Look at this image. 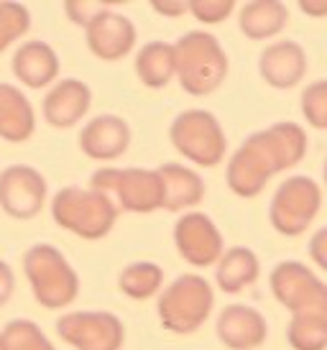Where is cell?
<instances>
[{
	"label": "cell",
	"instance_id": "6da1fadb",
	"mask_svg": "<svg viewBox=\"0 0 327 350\" xmlns=\"http://www.w3.org/2000/svg\"><path fill=\"white\" fill-rule=\"evenodd\" d=\"M307 154V133L297 123H274L241 144L225 172L228 187L238 197H259L271 176L297 166Z\"/></svg>",
	"mask_w": 327,
	"mask_h": 350
},
{
	"label": "cell",
	"instance_id": "7a4b0ae2",
	"mask_svg": "<svg viewBox=\"0 0 327 350\" xmlns=\"http://www.w3.org/2000/svg\"><path fill=\"white\" fill-rule=\"evenodd\" d=\"M174 64L182 90L194 98L215 92L228 77V54L205 31H189L174 44Z\"/></svg>",
	"mask_w": 327,
	"mask_h": 350
},
{
	"label": "cell",
	"instance_id": "3957f363",
	"mask_svg": "<svg viewBox=\"0 0 327 350\" xmlns=\"http://www.w3.org/2000/svg\"><path fill=\"white\" fill-rule=\"evenodd\" d=\"M23 271L31 284V292L41 307L62 310L69 307L79 294V276L69 266L64 253L54 245L36 243L23 256Z\"/></svg>",
	"mask_w": 327,
	"mask_h": 350
},
{
	"label": "cell",
	"instance_id": "277c9868",
	"mask_svg": "<svg viewBox=\"0 0 327 350\" xmlns=\"http://www.w3.org/2000/svg\"><path fill=\"white\" fill-rule=\"evenodd\" d=\"M51 217L69 233L85 241H100L113 230L118 210L105 195L90 187H64L51 200Z\"/></svg>",
	"mask_w": 327,
	"mask_h": 350
},
{
	"label": "cell",
	"instance_id": "5b68a950",
	"mask_svg": "<svg viewBox=\"0 0 327 350\" xmlns=\"http://www.w3.org/2000/svg\"><path fill=\"white\" fill-rule=\"evenodd\" d=\"M90 189L105 195L118 213H154L164 204L161 179L156 169H118L105 166L90 176Z\"/></svg>",
	"mask_w": 327,
	"mask_h": 350
},
{
	"label": "cell",
	"instance_id": "8992f818",
	"mask_svg": "<svg viewBox=\"0 0 327 350\" xmlns=\"http://www.w3.org/2000/svg\"><path fill=\"white\" fill-rule=\"evenodd\" d=\"M215 294L205 276L182 273L159 297V320L169 332L189 335L210 317Z\"/></svg>",
	"mask_w": 327,
	"mask_h": 350
},
{
	"label": "cell",
	"instance_id": "52a82bcc",
	"mask_svg": "<svg viewBox=\"0 0 327 350\" xmlns=\"http://www.w3.org/2000/svg\"><path fill=\"white\" fill-rule=\"evenodd\" d=\"M174 148L197 166H218L225 159V131L210 110H184L169 128Z\"/></svg>",
	"mask_w": 327,
	"mask_h": 350
},
{
	"label": "cell",
	"instance_id": "ba28073f",
	"mask_svg": "<svg viewBox=\"0 0 327 350\" xmlns=\"http://www.w3.org/2000/svg\"><path fill=\"white\" fill-rule=\"evenodd\" d=\"M322 204V189L309 176H289L287 182L276 187L271 197L269 220L274 230L287 238H297L307 230L317 217Z\"/></svg>",
	"mask_w": 327,
	"mask_h": 350
},
{
	"label": "cell",
	"instance_id": "9c48e42d",
	"mask_svg": "<svg viewBox=\"0 0 327 350\" xmlns=\"http://www.w3.org/2000/svg\"><path fill=\"white\" fill-rule=\"evenodd\" d=\"M271 292L281 307L294 314L327 317V286L299 261H281L269 276Z\"/></svg>",
	"mask_w": 327,
	"mask_h": 350
},
{
	"label": "cell",
	"instance_id": "30bf717a",
	"mask_svg": "<svg viewBox=\"0 0 327 350\" xmlns=\"http://www.w3.org/2000/svg\"><path fill=\"white\" fill-rule=\"evenodd\" d=\"M57 332L77 350H120L125 327L113 312H67L57 320Z\"/></svg>",
	"mask_w": 327,
	"mask_h": 350
},
{
	"label": "cell",
	"instance_id": "8fae6325",
	"mask_svg": "<svg viewBox=\"0 0 327 350\" xmlns=\"http://www.w3.org/2000/svg\"><path fill=\"white\" fill-rule=\"evenodd\" d=\"M174 245L189 266H215L225 253L222 235L205 213H184L174 225Z\"/></svg>",
	"mask_w": 327,
	"mask_h": 350
},
{
	"label": "cell",
	"instance_id": "7c38bea8",
	"mask_svg": "<svg viewBox=\"0 0 327 350\" xmlns=\"http://www.w3.org/2000/svg\"><path fill=\"white\" fill-rule=\"evenodd\" d=\"M47 204V179L34 166L16 164L0 174V207L18 220H31Z\"/></svg>",
	"mask_w": 327,
	"mask_h": 350
},
{
	"label": "cell",
	"instance_id": "4fadbf2b",
	"mask_svg": "<svg viewBox=\"0 0 327 350\" xmlns=\"http://www.w3.org/2000/svg\"><path fill=\"white\" fill-rule=\"evenodd\" d=\"M85 31L90 51L103 62H118L135 46V26L113 8L103 10Z\"/></svg>",
	"mask_w": 327,
	"mask_h": 350
},
{
	"label": "cell",
	"instance_id": "5bb4252c",
	"mask_svg": "<svg viewBox=\"0 0 327 350\" xmlns=\"http://www.w3.org/2000/svg\"><path fill=\"white\" fill-rule=\"evenodd\" d=\"M218 338L231 350H256L266 342L269 325L259 310L248 304H231L218 314Z\"/></svg>",
	"mask_w": 327,
	"mask_h": 350
},
{
	"label": "cell",
	"instance_id": "9a60e30c",
	"mask_svg": "<svg viewBox=\"0 0 327 350\" xmlns=\"http://www.w3.org/2000/svg\"><path fill=\"white\" fill-rule=\"evenodd\" d=\"M128 146H131V128L120 116L92 118L79 133L82 154L95 161H116L128 151Z\"/></svg>",
	"mask_w": 327,
	"mask_h": 350
},
{
	"label": "cell",
	"instance_id": "2e32d148",
	"mask_svg": "<svg viewBox=\"0 0 327 350\" xmlns=\"http://www.w3.org/2000/svg\"><path fill=\"white\" fill-rule=\"evenodd\" d=\"M259 72L271 88L291 90L307 75V54L297 41L269 44L259 57Z\"/></svg>",
	"mask_w": 327,
	"mask_h": 350
},
{
	"label": "cell",
	"instance_id": "e0dca14e",
	"mask_svg": "<svg viewBox=\"0 0 327 350\" xmlns=\"http://www.w3.org/2000/svg\"><path fill=\"white\" fill-rule=\"evenodd\" d=\"M92 105V92L82 79H62L54 82L47 98L41 103L44 118L49 126L54 128H72L87 116V110Z\"/></svg>",
	"mask_w": 327,
	"mask_h": 350
},
{
	"label": "cell",
	"instance_id": "ac0fdd59",
	"mask_svg": "<svg viewBox=\"0 0 327 350\" xmlns=\"http://www.w3.org/2000/svg\"><path fill=\"white\" fill-rule=\"evenodd\" d=\"M156 174L161 179L164 210L182 213V210H189V207L202 202L205 182L194 169L182 164H161L156 169Z\"/></svg>",
	"mask_w": 327,
	"mask_h": 350
},
{
	"label": "cell",
	"instance_id": "d6986e66",
	"mask_svg": "<svg viewBox=\"0 0 327 350\" xmlns=\"http://www.w3.org/2000/svg\"><path fill=\"white\" fill-rule=\"evenodd\" d=\"M13 75L31 90H41L51 85L59 75V57L44 41L21 44L13 57Z\"/></svg>",
	"mask_w": 327,
	"mask_h": 350
},
{
	"label": "cell",
	"instance_id": "ffe728a7",
	"mask_svg": "<svg viewBox=\"0 0 327 350\" xmlns=\"http://www.w3.org/2000/svg\"><path fill=\"white\" fill-rule=\"evenodd\" d=\"M36 131L34 107L16 85L0 82V138L8 144H23Z\"/></svg>",
	"mask_w": 327,
	"mask_h": 350
},
{
	"label": "cell",
	"instance_id": "44dd1931",
	"mask_svg": "<svg viewBox=\"0 0 327 350\" xmlns=\"http://www.w3.org/2000/svg\"><path fill=\"white\" fill-rule=\"evenodd\" d=\"M289 23V10L279 0H253L246 3L238 16L243 36L250 41H266L279 36Z\"/></svg>",
	"mask_w": 327,
	"mask_h": 350
},
{
	"label": "cell",
	"instance_id": "7402d4cb",
	"mask_svg": "<svg viewBox=\"0 0 327 350\" xmlns=\"http://www.w3.org/2000/svg\"><path fill=\"white\" fill-rule=\"evenodd\" d=\"M261 276L259 256L246 248V245H235L231 251H225L218 261V271H215V282L225 294H238L246 286L256 284Z\"/></svg>",
	"mask_w": 327,
	"mask_h": 350
},
{
	"label": "cell",
	"instance_id": "603a6c76",
	"mask_svg": "<svg viewBox=\"0 0 327 350\" xmlns=\"http://www.w3.org/2000/svg\"><path fill=\"white\" fill-rule=\"evenodd\" d=\"M135 75L146 88L161 90L172 77H176L174 64V46L166 41H148L144 49L135 54Z\"/></svg>",
	"mask_w": 327,
	"mask_h": 350
},
{
	"label": "cell",
	"instance_id": "cb8c5ba5",
	"mask_svg": "<svg viewBox=\"0 0 327 350\" xmlns=\"http://www.w3.org/2000/svg\"><path fill=\"white\" fill-rule=\"evenodd\" d=\"M164 284V271L161 266L154 261H135L131 266H125L120 276H118V286L125 297L131 299H148L154 297Z\"/></svg>",
	"mask_w": 327,
	"mask_h": 350
},
{
	"label": "cell",
	"instance_id": "d4e9b609",
	"mask_svg": "<svg viewBox=\"0 0 327 350\" xmlns=\"http://www.w3.org/2000/svg\"><path fill=\"white\" fill-rule=\"evenodd\" d=\"M287 340L294 350H325L327 317H322V314H294L287 327Z\"/></svg>",
	"mask_w": 327,
	"mask_h": 350
},
{
	"label": "cell",
	"instance_id": "484cf974",
	"mask_svg": "<svg viewBox=\"0 0 327 350\" xmlns=\"http://www.w3.org/2000/svg\"><path fill=\"white\" fill-rule=\"evenodd\" d=\"M0 350H54V345L36 322L13 320L0 330Z\"/></svg>",
	"mask_w": 327,
	"mask_h": 350
},
{
	"label": "cell",
	"instance_id": "4316f807",
	"mask_svg": "<svg viewBox=\"0 0 327 350\" xmlns=\"http://www.w3.org/2000/svg\"><path fill=\"white\" fill-rule=\"evenodd\" d=\"M31 29V13L21 3H0V51H5Z\"/></svg>",
	"mask_w": 327,
	"mask_h": 350
},
{
	"label": "cell",
	"instance_id": "83f0119b",
	"mask_svg": "<svg viewBox=\"0 0 327 350\" xmlns=\"http://www.w3.org/2000/svg\"><path fill=\"white\" fill-rule=\"evenodd\" d=\"M302 116L312 128L327 131V79H317L302 92Z\"/></svg>",
	"mask_w": 327,
	"mask_h": 350
},
{
	"label": "cell",
	"instance_id": "f1b7e54d",
	"mask_svg": "<svg viewBox=\"0 0 327 350\" xmlns=\"http://www.w3.org/2000/svg\"><path fill=\"white\" fill-rule=\"evenodd\" d=\"M235 10L233 0H189V13L202 23H222Z\"/></svg>",
	"mask_w": 327,
	"mask_h": 350
},
{
	"label": "cell",
	"instance_id": "f546056e",
	"mask_svg": "<svg viewBox=\"0 0 327 350\" xmlns=\"http://www.w3.org/2000/svg\"><path fill=\"white\" fill-rule=\"evenodd\" d=\"M107 8H110L107 3H87V0H79V3H67V5H64V10H67L69 18L75 21L77 26H85V29L97 18V16H100V13H103V10H107Z\"/></svg>",
	"mask_w": 327,
	"mask_h": 350
},
{
	"label": "cell",
	"instance_id": "4dcf8cb0",
	"mask_svg": "<svg viewBox=\"0 0 327 350\" xmlns=\"http://www.w3.org/2000/svg\"><path fill=\"white\" fill-rule=\"evenodd\" d=\"M309 256H312V261L317 263L322 271H327V225L319 228L317 233L312 235V241H309Z\"/></svg>",
	"mask_w": 327,
	"mask_h": 350
},
{
	"label": "cell",
	"instance_id": "1f68e13d",
	"mask_svg": "<svg viewBox=\"0 0 327 350\" xmlns=\"http://www.w3.org/2000/svg\"><path fill=\"white\" fill-rule=\"evenodd\" d=\"M13 289H16V276H13L8 263L0 261V307L13 297Z\"/></svg>",
	"mask_w": 327,
	"mask_h": 350
},
{
	"label": "cell",
	"instance_id": "d6a6232c",
	"mask_svg": "<svg viewBox=\"0 0 327 350\" xmlns=\"http://www.w3.org/2000/svg\"><path fill=\"white\" fill-rule=\"evenodd\" d=\"M151 8L156 13H161V16H184V13H189V3H151Z\"/></svg>",
	"mask_w": 327,
	"mask_h": 350
},
{
	"label": "cell",
	"instance_id": "836d02e7",
	"mask_svg": "<svg viewBox=\"0 0 327 350\" xmlns=\"http://www.w3.org/2000/svg\"><path fill=\"white\" fill-rule=\"evenodd\" d=\"M299 10L307 13V16H312V18H325L327 0H299Z\"/></svg>",
	"mask_w": 327,
	"mask_h": 350
},
{
	"label": "cell",
	"instance_id": "e575fe53",
	"mask_svg": "<svg viewBox=\"0 0 327 350\" xmlns=\"http://www.w3.org/2000/svg\"><path fill=\"white\" fill-rule=\"evenodd\" d=\"M322 179H325V185H327V159H325V166H322Z\"/></svg>",
	"mask_w": 327,
	"mask_h": 350
}]
</instances>
